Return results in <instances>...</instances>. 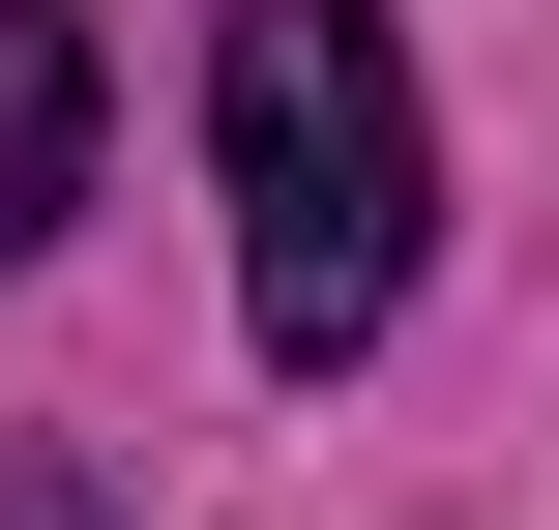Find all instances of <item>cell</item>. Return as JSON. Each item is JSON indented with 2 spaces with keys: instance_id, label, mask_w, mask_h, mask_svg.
Listing matches in <instances>:
<instances>
[{
  "instance_id": "cell-2",
  "label": "cell",
  "mask_w": 559,
  "mask_h": 530,
  "mask_svg": "<svg viewBox=\"0 0 559 530\" xmlns=\"http://www.w3.org/2000/svg\"><path fill=\"white\" fill-rule=\"evenodd\" d=\"M59 207H88V30H59V0H0V266H29Z\"/></svg>"
},
{
  "instance_id": "cell-1",
  "label": "cell",
  "mask_w": 559,
  "mask_h": 530,
  "mask_svg": "<svg viewBox=\"0 0 559 530\" xmlns=\"http://www.w3.org/2000/svg\"><path fill=\"white\" fill-rule=\"evenodd\" d=\"M206 177H236V325L265 354H383V295L442 266V118H413L383 0H236L206 30Z\"/></svg>"
}]
</instances>
